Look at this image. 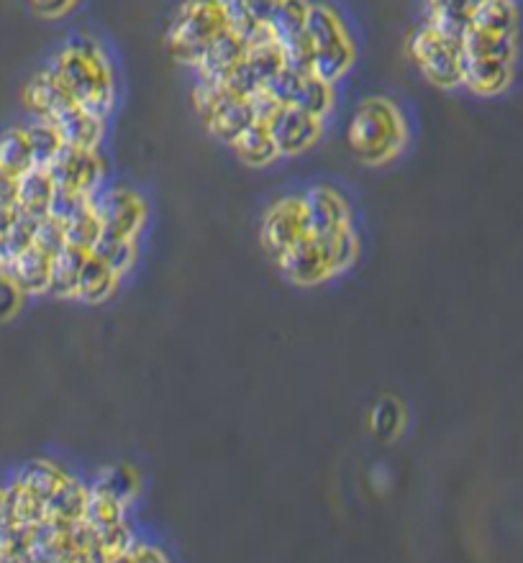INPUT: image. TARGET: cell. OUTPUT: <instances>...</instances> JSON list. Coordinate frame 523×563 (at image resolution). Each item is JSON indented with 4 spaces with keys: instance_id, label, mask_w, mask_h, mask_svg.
<instances>
[{
    "instance_id": "8d00e7d4",
    "label": "cell",
    "mask_w": 523,
    "mask_h": 563,
    "mask_svg": "<svg viewBox=\"0 0 523 563\" xmlns=\"http://www.w3.org/2000/svg\"><path fill=\"white\" fill-rule=\"evenodd\" d=\"M124 509H126L124 502L114 500L111 494L91 490V494H88V505H85V515H82V520L91 525L93 530L111 528V525L124 523Z\"/></svg>"
},
{
    "instance_id": "ba28073f",
    "label": "cell",
    "mask_w": 523,
    "mask_h": 563,
    "mask_svg": "<svg viewBox=\"0 0 523 563\" xmlns=\"http://www.w3.org/2000/svg\"><path fill=\"white\" fill-rule=\"evenodd\" d=\"M93 208L106 236L137 238L147 223V202L129 187L98 192L93 198Z\"/></svg>"
},
{
    "instance_id": "d6986e66",
    "label": "cell",
    "mask_w": 523,
    "mask_h": 563,
    "mask_svg": "<svg viewBox=\"0 0 523 563\" xmlns=\"http://www.w3.org/2000/svg\"><path fill=\"white\" fill-rule=\"evenodd\" d=\"M55 195H57V185L55 179H51L47 167H32L19 177L16 206L21 213L34 215V218L49 215Z\"/></svg>"
},
{
    "instance_id": "bcb514c9",
    "label": "cell",
    "mask_w": 523,
    "mask_h": 563,
    "mask_svg": "<svg viewBox=\"0 0 523 563\" xmlns=\"http://www.w3.org/2000/svg\"><path fill=\"white\" fill-rule=\"evenodd\" d=\"M121 561H167V559H164V553L160 551V548L137 543V540H133V543L129 546V551L124 553Z\"/></svg>"
},
{
    "instance_id": "f546056e",
    "label": "cell",
    "mask_w": 523,
    "mask_h": 563,
    "mask_svg": "<svg viewBox=\"0 0 523 563\" xmlns=\"http://www.w3.org/2000/svg\"><path fill=\"white\" fill-rule=\"evenodd\" d=\"M318 242H321V246H324L328 267H332L334 274H339V272H344V269H349L355 265L357 251H360V244H357V236L352 234V225L334 231V234H328V236H321Z\"/></svg>"
},
{
    "instance_id": "c3c4849f",
    "label": "cell",
    "mask_w": 523,
    "mask_h": 563,
    "mask_svg": "<svg viewBox=\"0 0 523 563\" xmlns=\"http://www.w3.org/2000/svg\"><path fill=\"white\" fill-rule=\"evenodd\" d=\"M5 490H0V520H5V517H9V507H5Z\"/></svg>"
},
{
    "instance_id": "6da1fadb",
    "label": "cell",
    "mask_w": 523,
    "mask_h": 563,
    "mask_svg": "<svg viewBox=\"0 0 523 563\" xmlns=\"http://www.w3.org/2000/svg\"><path fill=\"white\" fill-rule=\"evenodd\" d=\"M51 70L62 82L67 93L82 108L108 118L116 105V70L108 51L91 34H74L51 59Z\"/></svg>"
},
{
    "instance_id": "d590c367",
    "label": "cell",
    "mask_w": 523,
    "mask_h": 563,
    "mask_svg": "<svg viewBox=\"0 0 523 563\" xmlns=\"http://www.w3.org/2000/svg\"><path fill=\"white\" fill-rule=\"evenodd\" d=\"M93 257H98L103 265H108L116 274H124L126 269L133 265L137 259V246H133V238H116L103 234L98 244L91 249Z\"/></svg>"
},
{
    "instance_id": "5b68a950",
    "label": "cell",
    "mask_w": 523,
    "mask_h": 563,
    "mask_svg": "<svg viewBox=\"0 0 523 563\" xmlns=\"http://www.w3.org/2000/svg\"><path fill=\"white\" fill-rule=\"evenodd\" d=\"M406 51L416 70L433 87L454 90L465 82V44L457 36L444 34L431 21H423L408 34Z\"/></svg>"
},
{
    "instance_id": "9a60e30c",
    "label": "cell",
    "mask_w": 523,
    "mask_h": 563,
    "mask_svg": "<svg viewBox=\"0 0 523 563\" xmlns=\"http://www.w3.org/2000/svg\"><path fill=\"white\" fill-rule=\"evenodd\" d=\"M24 103L26 108L34 113V118L51 121V118H57L59 113L70 108L74 101L65 90L62 82H59L55 70L47 67V70H42L39 74H34V78L28 80V85L24 90Z\"/></svg>"
},
{
    "instance_id": "52a82bcc",
    "label": "cell",
    "mask_w": 523,
    "mask_h": 563,
    "mask_svg": "<svg viewBox=\"0 0 523 563\" xmlns=\"http://www.w3.org/2000/svg\"><path fill=\"white\" fill-rule=\"evenodd\" d=\"M47 169L57 190L98 195L103 177H106V160H103L101 149L62 146V152L51 160Z\"/></svg>"
},
{
    "instance_id": "484cf974",
    "label": "cell",
    "mask_w": 523,
    "mask_h": 563,
    "mask_svg": "<svg viewBox=\"0 0 523 563\" xmlns=\"http://www.w3.org/2000/svg\"><path fill=\"white\" fill-rule=\"evenodd\" d=\"M311 5L313 0H282L278 13H275V19L270 21L272 32L278 36L282 47H288V44H293L305 34V26H309V16H311Z\"/></svg>"
},
{
    "instance_id": "d6a6232c",
    "label": "cell",
    "mask_w": 523,
    "mask_h": 563,
    "mask_svg": "<svg viewBox=\"0 0 523 563\" xmlns=\"http://www.w3.org/2000/svg\"><path fill=\"white\" fill-rule=\"evenodd\" d=\"M26 133H28V141H32L36 167H49L51 160H55L65 146L57 126L51 121H44V118H36L34 124L26 126Z\"/></svg>"
},
{
    "instance_id": "cb8c5ba5",
    "label": "cell",
    "mask_w": 523,
    "mask_h": 563,
    "mask_svg": "<svg viewBox=\"0 0 523 563\" xmlns=\"http://www.w3.org/2000/svg\"><path fill=\"white\" fill-rule=\"evenodd\" d=\"M473 26L490 34L519 36V11L513 0H483L477 5Z\"/></svg>"
},
{
    "instance_id": "f1b7e54d",
    "label": "cell",
    "mask_w": 523,
    "mask_h": 563,
    "mask_svg": "<svg viewBox=\"0 0 523 563\" xmlns=\"http://www.w3.org/2000/svg\"><path fill=\"white\" fill-rule=\"evenodd\" d=\"M93 490L111 494L114 500L129 505L139 492V474L131 467H126V464H116V467H108L101 471L98 482H95Z\"/></svg>"
},
{
    "instance_id": "5bb4252c",
    "label": "cell",
    "mask_w": 523,
    "mask_h": 563,
    "mask_svg": "<svg viewBox=\"0 0 523 563\" xmlns=\"http://www.w3.org/2000/svg\"><path fill=\"white\" fill-rule=\"evenodd\" d=\"M51 124L57 126L65 146L101 149L103 137H106V118L82 108L80 103H72L70 108L59 113L57 118H51Z\"/></svg>"
},
{
    "instance_id": "4dcf8cb0",
    "label": "cell",
    "mask_w": 523,
    "mask_h": 563,
    "mask_svg": "<svg viewBox=\"0 0 523 563\" xmlns=\"http://www.w3.org/2000/svg\"><path fill=\"white\" fill-rule=\"evenodd\" d=\"M5 500H9L5 507H9V517L13 523L28 525V528H32V525L42 523L44 517H47V502L24 490L19 482L13 484L11 490H5Z\"/></svg>"
},
{
    "instance_id": "7c38bea8",
    "label": "cell",
    "mask_w": 523,
    "mask_h": 563,
    "mask_svg": "<svg viewBox=\"0 0 523 563\" xmlns=\"http://www.w3.org/2000/svg\"><path fill=\"white\" fill-rule=\"evenodd\" d=\"M278 265L290 282L303 284V288H311V284H318L328 280V277H334L324 254V246H321L316 236L301 238L293 249L282 254Z\"/></svg>"
},
{
    "instance_id": "f35d334b",
    "label": "cell",
    "mask_w": 523,
    "mask_h": 563,
    "mask_svg": "<svg viewBox=\"0 0 523 563\" xmlns=\"http://www.w3.org/2000/svg\"><path fill=\"white\" fill-rule=\"evenodd\" d=\"M34 246L39 251L47 254V257H57V254L67 246L65 223L55 215L39 218V225H36V236H34Z\"/></svg>"
},
{
    "instance_id": "8fae6325",
    "label": "cell",
    "mask_w": 523,
    "mask_h": 563,
    "mask_svg": "<svg viewBox=\"0 0 523 563\" xmlns=\"http://www.w3.org/2000/svg\"><path fill=\"white\" fill-rule=\"evenodd\" d=\"M303 208L305 223H309V236L321 238L349 225V206L332 187H311L303 195Z\"/></svg>"
},
{
    "instance_id": "3957f363",
    "label": "cell",
    "mask_w": 523,
    "mask_h": 563,
    "mask_svg": "<svg viewBox=\"0 0 523 563\" xmlns=\"http://www.w3.org/2000/svg\"><path fill=\"white\" fill-rule=\"evenodd\" d=\"M229 26L231 19L221 0H183L164 36V49L175 62L196 67Z\"/></svg>"
},
{
    "instance_id": "e575fe53",
    "label": "cell",
    "mask_w": 523,
    "mask_h": 563,
    "mask_svg": "<svg viewBox=\"0 0 523 563\" xmlns=\"http://www.w3.org/2000/svg\"><path fill=\"white\" fill-rule=\"evenodd\" d=\"M62 479H65L62 471H59L57 467H51V464L32 461L24 471H21L16 482L24 486V490H28L32 494H36V497H42L44 502H47L51 494H55L57 486L62 484Z\"/></svg>"
},
{
    "instance_id": "277c9868",
    "label": "cell",
    "mask_w": 523,
    "mask_h": 563,
    "mask_svg": "<svg viewBox=\"0 0 523 563\" xmlns=\"http://www.w3.org/2000/svg\"><path fill=\"white\" fill-rule=\"evenodd\" d=\"M305 34L311 42V70L336 85L357 62V44L347 21L332 3L316 0L311 5Z\"/></svg>"
},
{
    "instance_id": "2e32d148",
    "label": "cell",
    "mask_w": 523,
    "mask_h": 563,
    "mask_svg": "<svg viewBox=\"0 0 523 563\" xmlns=\"http://www.w3.org/2000/svg\"><path fill=\"white\" fill-rule=\"evenodd\" d=\"M513 78V62L505 59H490V57H467L465 64V82L462 87L473 90L475 95L492 97L500 95L511 85Z\"/></svg>"
},
{
    "instance_id": "8992f818",
    "label": "cell",
    "mask_w": 523,
    "mask_h": 563,
    "mask_svg": "<svg viewBox=\"0 0 523 563\" xmlns=\"http://www.w3.org/2000/svg\"><path fill=\"white\" fill-rule=\"evenodd\" d=\"M267 90L278 97L282 105H295L313 113V116L326 118L336 105L334 82H326L311 70H298V67L286 64Z\"/></svg>"
},
{
    "instance_id": "836d02e7",
    "label": "cell",
    "mask_w": 523,
    "mask_h": 563,
    "mask_svg": "<svg viewBox=\"0 0 523 563\" xmlns=\"http://www.w3.org/2000/svg\"><path fill=\"white\" fill-rule=\"evenodd\" d=\"M0 561H32V528L0 520Z\"/></svg>"
},
{
    "instance_id": "1f68e13d",
    "label": "cell",
    "mask_w": 523,
    "mask_h": 563,
    "mask_svg": "<svg viewBox=\"0 0 523 563\" xmlns=\"http://www.w3.org/2000/svg\"><path fill=\"white\" fill-rule=\"evenodd\" d=\"M36 225H39V218L19 213L16 221L3 236H0V267H5L13 257H19L21 251L32 249Z\"/></svg>"
},
{
    "instance_id": "83f0119b",
    "label": "cell",
    "mask_w": 523,
    "mask_h": 563,
    "mask_svg": "<svg viewBox=\"0 0 523 563\" xmlns=\"http://www.w3.org/2000/svg\"><path fill=\"white\" fill-rule=\"evenodd\" d=\"M462 44H465L467 57H490L505 59V62H513L515 59V36L490 34L483 32V28L469 26L467 34L462 36Z\"/></svg>"
},
{
    "instance_id": "7402d4cb",
    "label": "cell",
    "mask_w": 523,
    "mask_h": 563,
    "mask_svg": "<svg viewBox=\"0 0 523 563\" xmlns=\"http://www.w3.org/2000/svg\"><path fill=\"white\" fill-rule=\"evenodd\" d=\"M91 251L78 249V246L67 244L57 257H51V277H49V292L57 297H78V282L85 259Z\"/></svg>"
},
{
    "instance_id": "ac0fdd59",
    "label": "cell",
    "mask_w": 523,
    "mask_h": 563,
    "mask_svg": "<svg viewBox=\"0 0 523 563\" xmlns=\"http://www.w3.org/2000/svg\"><path fill=\"white\" fill-rule=\"evenodd\" d=\"M254 121H257V116H254L249 97L229 93L226 101L221 103V108L216 110L211 121L206 124V129L211 131L216 139L223 141V144L231 146Z\"/></svg>"
},
{
    "instance_id": "30bf717a",
    "label": "cell",
    "mask_w": 523,
    "mask_h": 563,
    "mask_svg": "<svg viewBox=\"0 0 523 563\" xmlns=\"http://www.w3.org/2000/svg\"><path fill=\"white\" fill-rule=\"evenodd\" d=\"M270 131L280 156H298L316 146L321 137H324V118L313 116V113L303 108H295V105H286L275 116Z\"/></svg>"
},
{
    "instance_id": "7bdbcfd3",
    "label": "cell",
    "mask_w": 523,
    "mask_h": 563,
    "mask_svg": "<svg viewBox=\"0 0 523 563\" xmlns=\"http://www.w3.org/2000/svg\"><path fill=\"white\" fill-rule=\"evenodd\" d=\"M28 9L42 19H62L67 13L74 11L80 0H26Z\"/></svg>"
},
{
    "instance_id": "e0dca14e",
    "label": "cell",
    "mask_w": 523,
    "mask_h": 563,
    "mask_svg": "<svg viewBox=\"0 0 523 563\" xmlns=\"http://www.w3.org/2000/svg\"><path fill=\"white\" fill-rule=\"evenodd\" d=\"M3 269L9 272L13 284H16L24 295H44V292H49L51 257L36 249V246L21 251L19 257H13Z\"/></svg>"
},
{
    "instance_id": "ee69618b",
    "label": "cell",
    "mask_w": 523,
    "mask_h": 563,
    "mask_svg": "<svg viewBox=\"0 0 523 563\" xmlns=\"http://www.w3.org/2000/svg\"><path fill=\"white\" fill-rule=\"evenodd\" d=\"M221 3H223V9H226L229 19H231V26H234L236 32H242L246 36L254 26H259V24H254V21H249V3H252V0H221Z\"/></svg>"
},
{
    "instance_id": "74e56055",
    "label": "cell",
    "mask_w": 523,
    "mask_h": 563,
    "mask_svg": "<svg viewBox=\"0 0 523 563\" xmlns=\"http://www.w3.org/2000/svg\"><path fill=\"white\" fill-rule=\"evenodd\" d=\"M65 231H67V244L78 246V249H85V251H91L93 246L98 244V238L103 236V225L98 221V215H95L93 206H88L82 213L70 218V221L65 223Z\"/></svg>"
},
{
    "instance_id": "b9f144b4",
    "label": "cell",
    "mask_w": 523,
    "mask_h": 563,
    "mask_svg": "<svg viewBox=\"0 0 523 563\" xmlns=\"http://www.w3.org/2000/svg\"><path fill=\"white\" fill-rule=\"evenodd\" d=\"M21 295H24V292H21L16 284H13L9 272L0 267V320L11 318V315L19 310Z\"/></svg>"
},
{
    "instance_id": "603a6c76",
    "label": "cell",
    "mask_w": 523,
    "mask_h": 563,
    "mask_svg": "<svg viewBox=\"0 0 523 563\" xmlns=\"http://www.w3.org/2000/svg\"><path fill=\"white\" fill-rule=\"evenodd\" d=\"M118 277L114 269L108 265H103L98 257H88L85 265H82V272H80V282H78V297L85 300V303H103V300H108L114 295L116 284H118Z\"/></svg>"
},
{
    "instance_id": "4316f807",
    "label": "cell",
    "mask_w": 523,
    "mask_h": 563,
    "mask_svg": "<svg viewBox=\"0 0 523 563\" xmlns=\"http://www.w3.org/2000/svg\"><path fill=\"white\" fill-rule=\"evenodd\" d=\"M88 494L91 492L80 482L65 477L62 484H59L55 494L47 500V517H55V520H82L88 505Z\"/></svg>"
},
{
    "instance_id": "ab89813d",
    "label": "cell",
    "mask_w": 523,
    "mask_h": 563,
    "mask_svg": "<svg viewBox=\"0 0 523 563\" xmlns=\"http://www.w3.org/2000/svg\"><path fill=\"white\" fill-rule=\"evenodd\" d=\"M95 538H98V548L103 553V561H121L124 553L129 551V546L133 543L131 532L126 530L124 523L111 525V528L95 530Z\"/></svg>"
},
{
    "instance_id": "4fadbf2b",
    "label": "cell",
    "mask_w": 523,
    "mask_h": 563,
    "mask_svg": "<svg viewBox=\"0 0 523 563\" xmlns=\"http://www.w3.org/2000/svg\"><path fill=\"white\" fill-rule=\"evenodd\" d=\"M246 49H249V44H246V36L242 32H236L234 26H229L226 32H223L219 39H216L211 47H208L206 55L200 57V62L196 64L198 78L223 82L231 72L236 70L239 64L244 62Z\"/></svg>"
},
{
    "instance_id": "9c48e42d",
    "label": "cell",
    "mask_w": 523,
    "mask_h": 563,
    "mask_svg": "<svg viewBox=\"0 0 523 563\" xmlns=\"http://www.w3.org/2000/svg\"><path fill=\"white\" fill-rule=\"evenodd\" d=\"M305 236H309V223H305L303 198H286L267 210L259 238L270 257L280 259Z\"/></svg>"
},
{
    "instance_id": "7dc6e473",
    "label": "cell",
    "mask_w": 523,
    "mask_h": 563,
    "mask_svg": "<svg viewBox=\"0 0 523 563\" xmlns=\"http://www.w3.org/2000/svg\"><path fill=\"white\" fill-rule=\"evenodd\" d=\"M16 187L19 177L0 167V206H16Z\"/></svg>"
},
{
    "instance_id": "44dd1931",
    "label": "cell",
    "mask_w": 523,
    "mask_h": 563,
    "mask_svg": "<svg viewBox=\"0 0 523 563\" xmlns=\"http://www.w3.org/2000/svg\"><path fill=\"white\" fill-rule=\"evenodd\" d=\"M231 146H234L239 160H242L246 167H252V169L270 167L272 162L280 160L278 144H275L270 126L259 124V121H254L249 129H246Z\"/></svg>"
},
{
    "instance_id": "60d3db41",
    "label": "cell",
    "mask_w": 523,
    "mask_h": 563,
    "mask_svg": "<svg viewBox=\"0 0 523 563\" xmlns=\"http://www.w3.org/2000/svg\"><path fill=\"white\" fill-rule=\"evenodd\" d=\"M400 427V408L393 400L380 402L375 410H372V431H375L380 438H393V433Z\"/></svg>"
},
{
    "instance_id": "681fc988",
    "label": "cell",
    "mask_w": 523,
    "mask_h": 563,
    "mask_svg": "<svg viewBox=\"0 0 523 563\" xmlns=\"http://www.w3.org/2000/svg\"><path fill=\"white\" fill-rule=\"evenodd\" d=\"M480 3H483V0H480Z\"/></svg>"
},
{
    "instance_id": "d4e9b609",
    "label": "cell",
    "mask_w": 523,
    "mask_h": 563,
    "mask_svg": "<svg viewBox=\"0 0 523 563\" xmlns=\"http://www.w3.org/2000/svg\"><path fill=\"white\" fill-rule=\"evenodd\" d=\"M0 167L11 172L13 177H21L24 172L36 167L26 129H9L0 133Z\"/></svg>"
},
{
    "instance_id": "ffe728a7",
    "label": "cell",
    "mask_w": 523,
    "mask_h": 563,
    "mask_svg": "<svg viewBox=\"0 0 523 563\" xmlns=\"http://www.w3.org/2000/svg\"><path fill=\"white\" fill-rule=\"evenodd\" d=\"M423 3L426 21L442 28L444 34L462 39L467 34V28L473 26V16L480 0H423Z\"/></svg>"
},
{
    "instance_id": "f6af8a7d",
    "label": "cell",
    "mask_w": 523,
    "mask_h": 563,
    "mask_svg": "<svg viewBox=\"0 0 523 563\" xmlns=\"http://www.w3.org/2000/svg\"><path fill=\"white\" fill-rule=\"evenodd\" d=\"M280 5H282V0H252L249 21H254V24H270Z\"/></svg>"
},
{
    "instance_id": "7a4b0ae2",
    "label": "cell",
    "mask_w": 523,
    "mask_h": 563,
    "mask_svg": "<svg viewBox=\"0 0 523 563\" xmlns=\"http://www.w3.org/2000/svg\"><path fill=\"white\" fill-rule=\"evenodd\" d=\"M408 141V124L391 97H364L347 126V144L368 167H383L400 156Z\"/></svg>"
}]
</instances>
